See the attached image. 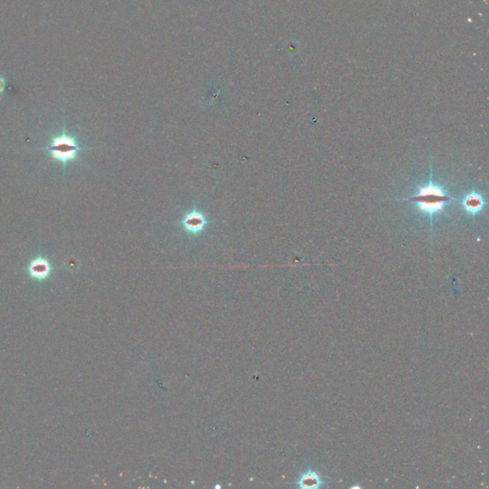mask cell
I'll list each match as a JSON object with an SVG mask.
<instances>
[{
  "mask_svg": "<svg viewBox=\"0 0 489 489\" xmlns=\"http://www.w3.org/2000/svg\"><path fill=\"white\" fill-rule=\"evenodd\" d=\"M43 150L50 154L52 159L59 161L65 167L73 161L81 150V147L71 135H68L64 130L52 139L51 144Z\"/></svg>",
  "mask_w": 489,
  "mask_h": 489,
  "instance_id": "obj_2",
  "label": "cell"
},
{
  "mask_svg": "<svg viewBox=\"0 0 489 489\" xmlns=\"http://www.w3.org/2000/svg\"><path fill=\"white\" fill-rule=\"evenodd\" d=\"M450 200L451 198L446 195L440 188L429 184L422 188L415 196L407 199L406 201L415 203L422 212L432 214L443 211L446 203Z\"/></svg>",
  "mask_w": 489,
  "mask_h": 489,
  "instance_id": "obj_1",
  "label": "cell"
},
{
  "mask_svg": "<svg viewBox=\"0 0 489 489\" xmlns=\"http://www.w3.org/2000/svg\"><path fill=\"white\" fill-rule=\"evenodd\" d=\"M51 267L49 262L42 257L36 258L32 263L30 264L29 272L32 277L37 279H43L47 277L50 273Z\"/></svg>",
  "mask_w": 489,
  "mask_h": 489,
  "instance_id": "obj_4",
  "label": "cell"
},
{
  "mask_svg": "<svg viewBox=\"0 0 489 489\" xmlns=\"http://www.w3.org/2000/svg\"><path fill=\"white\" fill-rule=\"evenodd\" d=\"M484 201L482 199L481 195L479 194H476V193H472V194H469L467 197L464 198V200L462 201V204L465 208V211H468V212H471V213H477V212H481L484 205Z\"/></svg>",
  "mask_w": 489,
  "mask_h": 489,
  "instance_id": "obj_5",
  "label": "cell"
},
{
  "mask_svg": "<svg viewBox=\"0 0 489 489\" xmlns=\"http://www.w3.org/2000/svg\"><path fill=\"white\" fill-rule=\"evenodd\" d=\"M5 88H6V80L4 77L0 76V95L4 92Z\"/></svg>",
  "mask_w": 489,
  "mask_h": 489,
  "instance_id": "obj_7",
  "label": "cell"
},
{
  "mask_svg": "<svg viewBox=\"0 0 489 489\" xmlns=\"http://www.w3.org/2000/svg\"><path fill=\"white\" fill-rule=\"evenodd\" d=\"M206 221L204 215L201 212H194L188 213L183 218V227L190 234H196L201 232L204 229Z\"/></svg>",
  "mask_w": 489,
  "mask_h": 489,
  "instance_id": "obj_3",
  "label": "cell"
},
{
  "mask_svg": "<svg viewBox=\"0 0 489 489\" xmlns=\"http://www.w3.org/2000/svg\"><path fill=\"white\" fill-rule=\"evenodd\" d=\"M302 482H304L306 486L309 485V483H312V485L314 486V483H315V482H318V481H317L316 478H313V477H309V476H308V477L304 478V479L302 480Z\"/></svg>",
  "mask_w": 489,
  "mask_h": 489,
  "instance_id": "obj_6",
  "label": "cell"
}]
</instances>
